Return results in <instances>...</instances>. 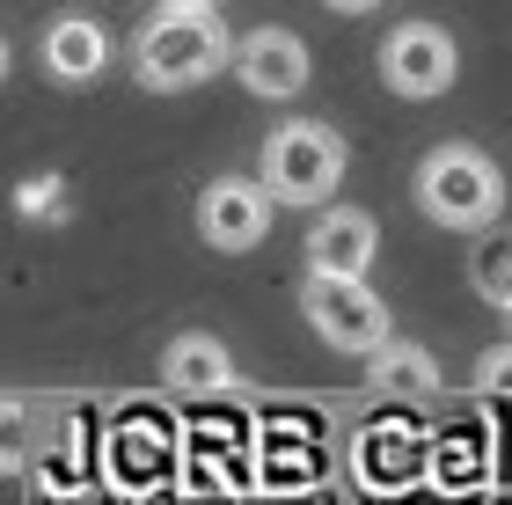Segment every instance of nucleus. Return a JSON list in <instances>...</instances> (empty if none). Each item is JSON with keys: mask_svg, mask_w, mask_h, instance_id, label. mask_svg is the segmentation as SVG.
Returning <instances> with one entry per match:
<instances>
[{"mask_svg": "<svg viewBox=\"0 0 512 505\" xmlns=\"http://www.w3.org/2000/svg\"><path fill=\"white\" fill-rule=\"evenodd\" d=\"M483 396H512V352H483Z\"/></svg>", "mask_w": 512, "mask_h": 505, "instance_id": "obj_13", "label": "nucleus"}, {"mask_svg": "<svg viewBox=\"0 0 512 505\" xmlns=\"http://www.w3.org/2000/svg\"><path fill=\"white\" fill-rule=\"evenodd\" d=\"M161 8H213V0H161Z\"/></svg>", "mask_w": 512, "mask_h": 505, "instance_id": "obj_15", "label": "nucleus"}, {"mask_svg": "<svg viewBox=\"0 0 512 505\" xmlns=\"http://www.w3.org/2000/svg\"><path fill=\"white\" fill-rule=\"evenodd\" d=\"M271 213H278V191L264 176H213L198 191V235L205 249H220V257H242L271 235Z\"/></svg>", "mask_w": 512, "mask_h": 505, "instance_id": "obj_6", "label": "nucleus"}, {"mask_svg": "<svg viewBox=\"0 0 512 505\" xmlns=\"http://www.w3.org/2000/svg\"><path fill=\"white\" fill-rule=\"evenodd\" d=\"M469 279H476V293L491 308L512 315V235H491V227H483V242H476V257H469Z\"/></svg>", "mask_w": 512, "mask_h": 505, "instance_id": "obj_11", "label": "nucleus"}, {"mask_svg": "<svg viewBox=\"0 0 512 505\" xmlns=\"http://www.w3.org/2000/svg\"><path fill=\"white\" fill-rule=\"evenodd\" d=\"M461 74V52H454V37L439 30V22H395V30L381 37V81H388V96H403V103H432V96H447Z\"/></svg>", "mask_w": 512, "mask_h": 505, "instance_id": "obj_5", "label": "nucleus"}, {"mask_svg": "<svg viewBox=\"0 0 512 505\" xmlns=\"http://www.w3.org/2000/svg\"><path fill=\"white\" fill-rule=\"evenodd\" d=\"M161 381L176 388V396H220L227 381H235V359H227V344L213 330H183L161 344Z\"/></svg>", "mask_w": 512, "mask_h": 505, "instance_id": "obj_10", "label": "nucleus"}, {"mask_svg": "<svg viewBox=\"0 0 512 505\" xmlns=\"http://www.w3.org/2000/svg\"><path fill=\"white\" fill-rule=\"evenodd\" d=\"M344 169H352V147H344V132L322 125V118L278 125L264 140V162H256V176L278 191V205H330Z\"/></svg>", "mask_w": 512, "mask_h": 505, "instance_id": "obj_3", "label": "nucleus"}, {"mask_svg": "<svg viewBox=\"0 0 512 505\" xmlns=\"http://www.w3.org/2000/svg\"><path fill=\"white\" fill-rule=\"evenodd\" d=\"M322 8H337V15H374L381 0H322Z\"/></svg>", "mask_w": 512, "mask_h": 505, "instance_id": "obj_14", "label": "nucleus"}, {"mask_svg": "<svg viewBox=\"0 0 512 505\" xmlns=\"http://www.w3.org/2000/svg\"><path fill=\"white\" fill-rule=\"evenodd\" d=\"M300 308H308V330L330 344V352H366L374 359L388 344V330H395V315L374 293V279H344V271H308Z\"/></svg>", "mask_w": 512, "mask_h": 505, "instance_id": "obj_4", "label": "nucleus"}, {"mask_svg": "<svg viewBox=\"0 0 512 505\" xmlns=\"http://www.w3.org/2000/svg\"><path fill=\"white\" fill-rule=\"evenodd\" d=\"M235 74L256 103H293L300 88H308L315 74V59H308V44H300L293 30H249L235 44Z\"/></svg>", "mask_w": 512, "mask_h": 505, "instance_id": "obj_7", "label": "nucleus"}, {"mask_svg": "<svg viewBox=\"0 0 512 505\" xmlns=\"http://www.w3.org/2000/svg\"><path fill=\"white\" fill-rule=\"evenodd\" d=\"M220 66H235V37L213 8H161L132 37V74L154 96H183V88L213 81Z\"/></svg>", "mask_w": 512, "mask_h": 505, "instance_id": "obj_1", "label": "nucleus"}, {"mask_svg": "<svg viewBox=\"0 0 512 505\" xmlns=\"http://www.w3.org/2000/svg\"><path fill=\"white\" fill-rule=\"evenodd\" d=\"M381 257V227L359 205H322L308 227V271H344V279H366Z\"/></svg>", "mask_w": 512, "mask_h": 505, "instance_id": "obj_8", "label": "nucleus"}, {"mask_svg": "<svg viewBox=\"0 0 512 505\" xmlns=\"http://www.w3.org/2000/svg\"><path fill=\"white\" fill-rule=\"evenodd\" d=\"M417 205H425V220L454 227V235H483V227H498L505 213V176L483 147H432L425 162H417Z\"/></svg>", "mask_w": 512, "mask_h": 505, "instance_id": "obj_2", "label": "nucleus"}, {"mask_svg": "<svg viewBox=\"0 0 512 505\" xmlns=\"http://www.w3.org/2000/svg\"><path fill=\"white\" fill-rule=\"evenodd\" d=\"M374 366H381V381H388V388L403 381V388H417V396H432V388H439L432 359L417 352V344H381V352H374Z\"/></svg>", "mask_w": 512, "mask_h": 505, "instance_id": "obj_12", "label": "nucleus"}, {"mask_svg": "<svg viewBox=\"0 0 512 505\" xmlns=\"http://www.w3.org/2000/svg\"><path fill=\"white\" fill-rule=\"evenodd\" d=\"M37 59H44V74H52V81L81 88V81H96L110 66V30H103V22H88V15H59V22H44Z\"/></svg>", "mask_w": 512, "mask_h": 505, "instance_id": "obj_9", "label": "nucleus"}]
</instances>
